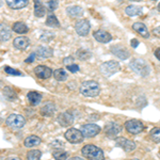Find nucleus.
<instances>
[{"mask_svg":"<svg viewBox=\"0 0 160 160\" xmlns=\"http://www.w3.org/2000/svg\"><path fill=\"white\" fill-rule=\"evenodd\" d=\"M79 91L84 97H96L100 93V87L96 81L88 80V81L82 82Z\"/></svg>","mask_w":160,"mask_h":160,"instance_id":"f257e3e1","label":"nucleus"},{"mask_svg":"<svg viewBox=\"0 0 160 160\" xmlns=\"http://www.w3.org/2000/svg\"><path fill=\"white\" fill-rule=\"evenodd\" d=\"M82 156L86 157L89 160H105L104 152L99 148L93 145V144H87L81 149Z\"/></svg>","mask_w":160,"mask_h":160,"instance_id":"f03ea898","label":"nucleus"},{"mask_svg":"<svg viewBox=\"0 0 160 160\" xmlns=\"http://www.w3.org/2000/svg\"><path fill=\"white\" fill-rule=\"evenodd\" d=\"M130 68H132L133 72H136L138 75H140L142 77H146L148 76L149 73H151V69H149V66L148 64V62L143 59H135L130 62Z\"/></svg>","mask_w":160,"mask_h":160,"instance_id":"7ed1b4c3","label":"nucleus"},{"mask_svg":"<svg viewBox=\"0 0 160 160\" xmlns=\"http://www.w3.org/2000/svg\"><path fill=\"white\" fill-rule=\"evenodd\" d=\"M121 66L117 61H107L104 62L102 65L99 66V71L100 73L104 75L105 77H110L113 76L114 74H117L120 71Z\"/></svg>","mask_w":160,"mask_h":160,"instance_id":"20e7f679","label":"nucleus"},{"mask_svg":"<svg viewBox=\"0 0 160 160\" xmlns=\"http://www.w3.org/2000/svg\"><path fill=\"white\" fill-rule=\"evenodd\" d=\"M6 124L8 127L12 128V129H20L25 126L26 120L22 115L17 114V113H13L10 114L6 120Z\"/></svg>","mask_w":160,"mask_h":160,"instance_id":"39448f33","label":"nucleus"},{"mask_svg":"<svg viewBox=\"0 0 160 160\" xmlns=\"http://www.w3.org/2000/svg\"><path fill=\"white\" fill-rule=\"evenodd\" d=\"M64 137H65L66 140L73 144L81 143L84 138V136H83V133L81 132V130H78V129H76V128H69V129L65 132Z\"/></svg>","mask_w":160,"mask_h":160,"instance_id":"423d86ee","label":"nucleus"},{"mask_svg":"<svg viewBox=\"0 0 160 160\" xmlns=\"http://www.w3.org/2000/svg\"><path fill=\"white\" fill-rule=\"evenodd\" d=\"M125 129L131 135H138L143 131L144 125L139 120H129L125 123Z\"/></svg>","mask_w":160,"mask_h":160,"instance_id":"0eeeda50","label":"nucleus"},{"mask_svg":"<svg viewBox=\"0 0 160 160\" xmlns=\"http://www.w3.org/2000/svg\"><path fill=\"white\" fill-rule=\"evenodd\" d=\"M90 29H91V25H90L89 20L86 18L79 19L75 25V30L80 37H87L90 32Z\"/></svg>","mask_w":160,"mask_h":160,"instance_id":"6e6552de","label":"nucleus"},{"mask_svg":"<svg viewBox=\"0 0 160 160\" xmlns=\"http://www.w3.org/2000/svg\"><path fill=\"white\" fill-rule=\"evenodd\" d=\"M115 145L124 149L126 153H130V152L136 149V143L131 140H128L126 138H117L115 139Z\"/></svg>","mask_w":160,"mask_h":160,"instance_id":"1a4fd4ad","label":"nucleus"},{"mask_svg":"<svg viewBox=\"0 0 160 160\" xmlns=\"http://www.w3.org/2000/svg\"><path fill=\"white\" fill-rule=\"evenodd\" d=\"M81 132L86 138H93L100 132V127L96 124H86L81 127Z\"/></svg>","mask_w":160,"mask_h":160,"instance_id":"9d476101","label":"nucleus"},{"mask_svg":"<svg viewBox=\"0 0 160 160\" xmlns=\"http://www.w3.org/2000/svg\"><path fill=\"white\" fill-rule=\"evenodd\" d=\"M110 50H111V52H112L113 55L117 56L118 59H121V60H126V59H128L130 57L129 50H128L126 47L122 46V45H113V46H111Z\"/></svg>","mask_w":160,"mask_h":160,"instance_id":"9b49d317","label":"nucleus"},{"mask_svg":"<svg viewBox=\"0 0 160 160\" xmlns=\"http://www.w3.org/2000/svg\"><path fill=\"white\" fill-rule=\"evenodd\" d=\"M121 130H122V126L118 123L110 122L105 125V133L109 138H114L115 136L121 132Z\"/></svg>","mask_w":160,"mask_h":160,"instance_id":"f8f14e48","label":"nucleus"},{"mask_svg":"<svg viewBox=\"0 0 160 160\" xmlns=\"http://www.w3.org/2000/svg\"><path fill=\"white\" fill-rule=\"evenodd\" d=\"M34 72L35 76L38 77L40 79H47V78H50L51 75H52V71L51 68H47L45 65H38L37 68L33 69Z\"/></svg>","mask_w":160,"mask_h":160,"instance_id":"ddd939ff","label":"nucleus"},{"mask_svg":"<svg viewBox=\"0 0 160 160\" xmlns=\"http://www.w3.org/2000/svg\"><path fill=\"white\" fill-rule=\"evenodd\" d=\"M57 121L62 127H68L74 123V117L69 112H62L58 115Z\"/></svg>","mask_w":160,"mask_h":160,"instance_id":"4468645a","label":"nucleus"},{"mask_svg":"<svg viewBox=\"0 0 160 160\" xmlns=\"http://www.w3.org/2000/svg\"><path fill=\"white\" fill-rule=\"evenodd\" d=\"M93 37H94L95 40L99 43L106 44V43H109L111 40H112V35L110 34L109 32L105 30H97L93 32Z\"/></svg>","mask_w":160,"mask_h":160,"instance_id":"2eb2a0df","label":"nucleus"},{"mask_svg":"<svg viewBox=\"0 0 160 160\" xmlns=\"http://www.w3.org/2000/svg\"><path fill=\"white\" fill-rule=\"evenodd\" d=\"M57 111L56 104L53 102H46L45 104L42 106L41 108V114L43 117H52L55 114V112Z\"/></svg>","mask_w":160,"mask_h":160,"instance_id":"dca6fc26","label":"nucleus"},{"mask_svg":"<svg viewBox=\"0 0 160 160\" xmlns=\"http://www.w3.org/2000/svg\"><path fill=\"white\" fill-rule=\"evenodd\" d=\"M29 44H30V40L26 37H18L14 38V41H13L14 47L18 50H25L29 46Z\"/></svg>","mask_w":160,"mask_h":160,"instance_id":"f3484780","label":"nucleus"},{"mask_svg":"<svg viewBox=\"0 0 160 160\" xmlns=\"http://www.w3.org/2000/svg\"><path fill=\"white\" fill-rule=\"evenodd\" d=\"M35 55L41 59H47V58L52 57L53 50L51 49L50 47H47V46H40V47L37 48V50H35Z\"/></svg>","mask_w":160,"mask_h":160,"instance_id":"a211bd4d","label":"nucleus"},{"mask_svg":"<svg viewBox=\"0 0 160 160\" xmlns=\"http://www.w3.org/2000/svg\"><path fill=\"white\" fill-rule=\"evenodd\" d=\"M6 2L10 9L19 10L27 7L29 3V0H6Z\"/></svg>","mask_w":160,"mask_h":160,"instance_id":"6ab92c4d","label":"nucleus"},{"mask_svg":"<svg viewBox=\"0 0 160 160\" xmlns=\"http://www.w3.org/2000/svg\"><path fill=\"white\" fill-rule=\"evenodd\" d=\"M132 29L135 30L137 33H139L141 37H143L144 38H149V31L143 22H135V24L132 25Z\"/></svg>","mask_w":160,"mask_h":160,"instance_id":"aec40b11","label":"nucleus"},{"mask_svg":"<svg viewBox=\"0 0 160 160\" xmlns=\"http://www.w3.org/2000/svg\"><path fill=\"white\" fill-rule=\"evenodd\" d=\"M0 37H1V42H7L12 37L11 29L3 22H1V25H0Z\"/></svg>","mask_w":160,"mask_h":160,"instance_id":"412c9836","label":"nucleus"},{"mask_svg":"<svg viewBox=\"0 0 160 160\" xmlns=\"http://www.w3.org/2000/svg\"><path fill=\"white\" fill-rule=\"evenodd\" d=\"M66 13L69 17L72 18H75V17H80L82 14H83V10L81 9L78 6H71L66 8Z\"/></svg>","mask_w":160,"mask_h":160,"instance_id":"4be33fe9","label":"nucleus"},{"mask_svg":"<svg viewBox=\"0 0 160 160\" xmlns=\"http://www.w3.org/2000/svg\"><path fill=\"white\" fill-rule=\"evenodd\" d=\"M28 100H29L31 106H38L42 100V95L35 91H31L27 94Z\"/></svg>","mask_w":160,"mask_h":160,"instance_id":"5701e85b","label":"nucleus"},{"mask_svg":"<svg viewBox=\"0 0 160 160\" xmlns=\"http://www.w3.org/2000/svg\"><path fill=\"white\" fill-rule=\"evenodd\" d=\"M34 1V15L37 17H43L46 14V9L41 0H33Z\"/></svg>","mask_w":160,"mask_h":160,"instance_id":"b1692460","label":"nucleus"},{"mask_svg":"<svg viewBox=\"0 0 160 160\" xmlns=\"http://www.w3.org/2000/svg\"><path fill=\"white\" fill-rule=\"evenodd\" d=\"M41 142H42V140H41L37 136H29L27 137V138L25 139V146L26 148H33V146H38L41 144Z\"/></svg>","mask_w":160,"mask_h":160,"instance_id":"393cba45","label":"nucleus"},{"mask_svg":"<svg viewBox=\"0 0 160 160\" xmlns=\"http://www.w3.org/2000/svg\"><path fill=\"white\" fill-rule=\"evenodd\" d=\"M2 94H3V96L6 97V99L10 100V102H13V100H15L17 98L16 92L10 87H4L3 90H2Z\"/></svg>","mask_w":160,"mask_h":160,"instance_id":"a878e982","label":"nucleus"},{"mask_svg":"<svg viewBox=\"0 0 160 160\" xmlns=\"http://www.w3.org/2000/svg\"><path fill=\"white\" fill-rule=\"evenodd\" d=\"M125 13L128 16H138V15L142 14V8L138 6H128L125 9Z\"/></svg>","mask_w":160,"mask_h":160,"instance_id":"bb28decb","label":"nucleus"},{"mask_svg":"<svg viewBox=\"0 0 160 160\" xmlns=\"http://www.w3.org/2000/svg\"><path fill=\"white\" fill-rule=\"evenodd\" d=\"M12 29L14 32L18 33V34H25V33H27L28 30H29L27 27V25H26L25 22H15V24L13 25Z\"/></svg>","mask_w":160,"mask_h":160,"instance_id":"cd10ccee","label":"nucleus"},{"mask_svg":"<svg viewBox=\"0 0 160 160\" xmlns=\"http://www.w3.org/2000/svg\"><path fill=\"white\" fill-rule=\"evenodd\" d=\"M45 25L48 26V27H51V28H58L60 27V22H59L58 18L55 16L53 14H49L47 16V19L45 22Z\"/></svg>","mask_w":160,"mask_h":160,"instance_id":"c85d7f7f","label":"nucleus"},{"mask_svg":"<svg viewBox=\"0 0 160 160\" xmlns=\"http://www.w3.org/2000/svg\"><path fill=\"white\" fill-rule=\"evenodd\" d=\"M77 55V58L79 59V60L81 61H86V60H89L90 58H91V52H90L89 50L84 49V48H80V49L77 50L76 52Z\"/></svg>","mask_w":160,"mask_h":160,"instance_id":"c756f323","label":"nucleus"},{"mask_svg":"<svg viewBox=\"0 0 160 160\" xmlns=\"http://www.w3.org/2000/svg\"><path fill=\"white\" fill-rule=\"evenodd\" d=\"M53 77H55V79L58 80V81H64V80L68 79V74H66L65 69L58 68L53 72Z\"/></svg>","mask_w":160,"mask_h":160,"instance_id":"7c9ffc66","label":"nucleus"},{"mask_svg":"<svg viewBox=\"0 0 160 160\" xmlns=\"http://www.w3.org/2000/svg\"><path fill=\"white\" fill-rule=\"evenodd\" d=\"M52 157L55 158V160H66L68 158V153L64 152L63 149H56L52 152Z\"/></svg>","mask_w":160,"mask_h":160,"instance_id":"2f4dec72","label":"nucleus"},{"mask_svg":"<svg viewBox=\"0 0 160 160\" xmlns=\"http://www.w3.org/2000/svg\"><path fill=\"white\" fill-rule=\"evenodd\" d=\"M42 153L38 149H32L27 153V160H41Z\"/></svg>","mask_w":160,"mask_h":160,"instance_id":"473e14b6","label":"nucleus"},{"mask_svg":"<svg viewBox=\"0 0 160 160\" xmlns=\"http://www.w3.org/2000/svg\"><path fill=\"white\" fill-rule=\"evenodd\" d=\"M151 139L156 143H160V128L159 127H154L149 132Z\"/></svg>","mask_w":160,"mask_h":160,"instance_id":"72a5a7b5","label":"nucleus"},{"mask_svg":"<svg viewBox=\"0 0 160 160\" xmlns=\"http://www.w3.org/2000/svg\"><path fill=\"white\" fill-rule=\"evenodd\" d=\"M53 38H55V33L50 32V31H46V32L41 34L40 40L42 41V42L48 43V42H50L51 40H53Z\"/></svg>","mask_w":160,"mask_h":160,"instance_id":"f704fd0d","label":"nucleus"},{"mask_svg":"<svg viewBox=\"0 0 160 160\" xmlns=\"http://www.w3.org/2000/svg\"><path fill=\"white\" fill-rule=\"evenodd\" d=\"M45 3L50 11H55L59 7V0H45Z\"/></svg>","mask_w":160,"mask_h":160,"instance_id":"c9c22d12","label":"nucleus"},{"mask_svg":"<svg viewBox=\"0 0 160 160\" xmlns=\"http://www.w3.org/2000/svg\"><path fill=\"white\" fill-rule=\"evenodd\" d=\"M4 72L9 75H13V76H20V75H22L19 71L10 68V66H6V68H4Z\"/></svg>","mask_w":160,"mask_h":160,"instance_id":"e433bc0d","label":"nucleus"},{"mask_svg":"<svg viewBox=\"0 0 160 160\" xmlns=\"http://www.w3.org/2000/svg\"><path fill=\"white\" fill-rule=\"evenodd\" d=\"M66 68H68L69 72H72V73H77V72H79V66L75 63L71 64V65H68L66 66Z\"/></svg>","mask_w":160,"mask_h":160,"instance_id":"4c0bfd02","label":"nucleus"},{"mask_svg":"<svg viewBox=\"0 0 160 160\" xmlns=\"http://www.w3.org/2000/svg\"><path fill=\"white\" fill-rule=\"evenodd\" d=\"M63 63L65 64L66 66L71 65V64H74V58L73 57H66V58L63 60Z\"/></svg>","mask_w":160,"mask_h":160,"instance_id":"58836bf2","label":"nucleus"},{"mask_svg":"<svg viewBox=\"0 0 160 160\" xmlns=\"http://www.w3.org/2000/svg\"><path fill=\"white\" fill-rule=\"evenodd\" d=\"M37 57V55H35V52L34 53H32V55H30V57L28 59H26V63H32L33 60H34V58Z\"/></svg>","mask_w":160,"mask_h":160,"instance_id":"ea45409f","label":"nucleus"},{"mask_svg":"<svg viewBox=\"0 0 160 160\" xmlns=\"http://www.w3.org/2000/svg\"><path fill=\"white\" fill-rule=\"evenodd\" d=\"M130 44H131V46H132L133 48H137L139 46V41L136 40V38H132V40H131V42H130Z\"/></svg>","mask_w":160,"mask_h":160,"instance_id":"a19ab883","label":"nucleus"},{"mask_svg":"<svg viewBox=\"0 0 160 160\" xmlns=\"http://www.w3.org/2000/svg\"><path fill=\"white\" fill-rule=\"evenodd\" d=\"M155 57H156L158 60H160V47L155 50Z\"/></svg>","mask_w":160,"mask_h":160,"instance_id":"79ce46f5","label":"nucleus"},{"mask_svg":"<svg viewBox=\"0 0 160 160\" xmlns=\"http://www.w3.org/2000/svg\"><path fill=\"white\" fill-rule=\"evenodd\" d=\"M68 160H83L81 158V157H78V156H75V157H72V158H69Z\"/></svg>","mask_w":160,"mask_h":160,"instance_id":"37998d69","label":"nucleus"},{"mask_svg":"<svg viewBox=\"0 0 160 160\" xmlns=\"http://www.w3.org/2000/svg\"><path fill=\"white\" fill-rule=\"evenodd\" d=\"M7 160H20L18 157H16V156H11V157H9Z\"/></svg>","mask_w":160,"mask_h":160,"instance_id":"c03bdc74","label":"nucleus"},{"mask_svg":"<svg viewBox=\"0 0 160 160\" xmlns=\"http://www.w3.org/2000/svg\"><path fill=\"white\" fill-rule=\"evenodd\" d=\"M157 9H158L159 11H160V3H158V6H157Z\"/></svg>","mask_w":160,"mask_h":160,"instance_id":"a18cd8bd","label":"nucleus"},{"mask_svg":"<svg viewBox=\"0 0 160 160\" xmlns=\"http://www.w3.org/2000/svg\"><path fill=\"white\" fill-rule=\"evenodd\" d=\"M130 1H141V0H130Z\"/></svg>","mask_w":160,"mask_h":160,"instance_id":"49530a36","label":"nucleus"},{"mask_svg":"<svg viewBox=\"0 0 160 160\" xmlns=\"http://www.w3.org/2000/svg\"><path fill=\"white\" fill-rule=\"evenodd\" d=\"M131 160H139V159H131Z\"/></svg>","mask_w":160,"mask_h":160,"instance_id":"de8ad7c7","label":"nucleus"},{"mask_svg":"<svg viewBox=\"0 0 160 160\" xmlns=\"http://www.w3.org/2000/svg\"><path fill=\"white\" fill-rule=\"evenodd\" d=\"M153 1H158V0H153Z\"/></svg>","mask_w":160,"mask_h":160,"instance_id":"09e8293b","label":"nucleus"}]
</instances>
